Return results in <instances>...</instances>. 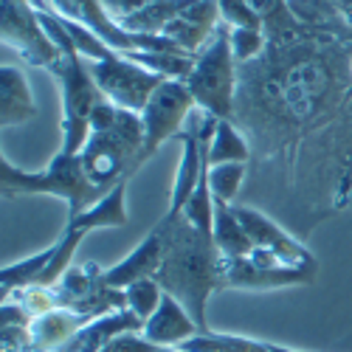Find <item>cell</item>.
<instances>
[{
    "label": "cell",
    "instance_id": "6da1fadb",
    "mask_svg": "<svg viewBox=\"0 0 352 352\" xmlns=\"http://www.w3.org/2000/svg\"><path fill=\"white\" fill-rule=\"evenodd\" d=\"M349 54L352 43L302 23L268 37L262 56L240 65L231 122L245 133L256 172L282 161L285 192L299 197L305 231L352 203Z\"/></svg>",
    "mask_w": 352,
    "mask_h": 352
},
{
    "label": "cell",
    "instance_id": "7a4b0ae2",
    "mask_svg": "<svg viewBox=\"0 0 352 352\" xmlns=\"http://www.w3.org/2000/svg\"><path fill=\"white\" fill-rule=\"evenodd\" d=\"M169 220L172 226H169L166 254L155 274V282L186 307V313L197 321L200 333L206 336L212 333L209 316H206L209 299H212V293L226 287L223 254L217 251L212 234L195 228L184 214L169 217Z\"/></svg>",
    "mask_w": 352,
    "mask_h": 352
},
{
    "label": "cell",
    "instance_id": "3957f363",
    "mask_svg": "<svg viewBox=\"0 0 352 352\" xmlns=\"http://www.w3.org/2000/svg\"><path fill=\"white\" fill-rule=\"evenodd\" d=\"M0 192H3L6 200L20 195L60 197L68 206V220L82 214L85 209L96 206L107 195L104 189L91 184V178L82 169V158L63 150L51 158V164L43 172H23L9 161V155H0Z\"/></svg>",
    "mask_w": 352,
    "mask_h": 352
},
{
    "label": "cell",
    "instance_id": "277c9868",
    "mask_svg": "<svg viewBox=\"0 0 352 352\" xmlns=\"http://www.w3.org/2000/svg\"><path fill=\"white\" fill-rule=\"evenodd\" d=\"M144 122L141 113L119 107L116 124L107 133H91L87 144L82 146V169L91 178L94 186L110 192L119 184L130 181L133 175L144 166Z\"/></svg>",
    "mask_w": 352,
    "mask_h": 352
},
{
    "label": "cell",
    "instance_id": "5b68a950",
    "mask_svg": "<svg viewBox=\"0 0 352 352\" xmlns=\"http://www.w3.org/2000/svg\"><path fill=\"white\" fill-rule=\"evenodd\" d=\"M184 82L200 110L217 116V119H234L240 65L231 54V25L220 23L212 43L195 56L192 74Z\"/></svg>",
    "mask_w": 352,
    "mask_h": 352
},
{
    "label": "cell",
    "instance_id": "8992f818",
    "mask_svg": "<svg viewBox=\"0 0 352 352\" xmlns=\"http://www.w3.org/2000/svg\"><path fill=\"white\" fill-rule=\"evenodd\" d=\"M234 214L243 223L245 234L251 237L254 248L245 259L259 262V265H282V268H318L316 256L305 248L302 240H296L293 234L276 223L268 212H262L251 203H234Z\"/></svg>",
    "mask_w": 352,
    "mask_h": 352
},
{
    "label": "cell",
    "instance_id": "52a82bcc",
    "mask_svg": "<svg viewBox=\"0 0 352 352\" xmlns=\"http://www.w3.org/2000/svg\"><path fill=\"white\" fill-rule=\"evenodd\" d=\"M0 37L3 48H14L23 63L51 71L63 51L45 34L34 0H0Z\"/></svg>",
    "mask_w": 352,
    "mask_h": 352
},
{
    "label": "cell",
    "instance_id": "ba28073f",
    "mask_svg": "<svg viewBox=\"0 0 352 352\" xmlns=\"http://www.w3.org/2000/svg\"><path fill=\"white\" fill-rule=\"evenodd\" d=\"M195 99L184 79H164L161 87L150 96L146 107L141 110L144 122V153L141 164L150 161L169 138H178L186 127L189 113L195 110Z\"/></svg>",
    "mask_w": 352,
    "mask_h": 352
},
{
    "label": "cell",
    "instance_id": "9c48e42d",
    "mask_svg": "<svg viewBox=\"0 0 352 352\" xmlns=\"http://www.w3.org/2000/svg\"><path fill=\"white\" fill-rule=\"evenodd\" d=\"M87 71H91V76L99 85V91L104 94V99H110L116 107H124L133 113H141L146 107V102H150V96L164 82V76L127 60V54H122V51H116L107 60L87 63Z\"/></svg>",
    "mask_w": 352,
    "mask_h": 352
},
{
    "label": "cell",
    "instance_id": "30bf717a",
    "mask_svg": "<svg viewBox=\"0 0 352 352\" xmlns=\"http://www.w3.org/2000/svg\"><path fill=\"white\" fill-rule=\"evenodd\" d=\"M48 3L60 17H68L79 25H85L87 32H94L96 37H102L113 51H122V54H133V51H181L172 40H166L161 34H135V32L122 28L107 14L102 0H48Z\"/></svg>",
    "mask_w": 352,
    "mask_h": 352
},
{
    "label": "cell",
    "instance_id": "8fae6325",
    "mask_svg": "<svg viewBox=\"0 0 352 352\" xmlns=\"http://www.w3.org/2000/svg\"><path fill=\"white\" fill-rule=\"evenodd\" d=\"M104 271L107 268H99L96 262H74L65 271V276L54 285L60 305L87 318L124 310L127 307L124 290L110 287L104 279Z\"/></svg>",
    "mask_w": 352,
    "mask_h": 352
},
{
    "label": "cell",
    "instance_id": "7c38bea8",
    "mask_svg": "<svg viewBox=\"0 0 352 352\" xmlns=\"http://www.w3.org/2000/svg\"><path fill=\"white\" fill-rule=\"evenodd\" d=\"M169 226L172 220L164 214V220L146 234V237L138 243V248L133 254H127L122 262H116L113 268L104 271V279L110 287L116 290H127L133 282L141 279H155L164 254H166V240H169Z\"/></svg>",
    "mask_w": 352,
    "mask_h": 352
},
{
    "label": "cell",
    "instance_id": "4fadbf2b",
    "mask_svg": "<svg viewBox=\"0 0 352 352\" xmlns=\"http://www.w3.org/2000/svg\"><path fill=\"white\" fill-rule=\"evenodd\" d=\"M318 268H282V265H259L251 259H223L226 287L237 290H276L313 282Z\"/></svg>",
    "mask_w": 352,
    "mask_h": 352
},
{
    "label": "cell",
    "instance_id": "5bb4252c",
    "mask_svg": "<svg viewBox=\"0 0 352 352\" xmlns=\"http://www.w3.org/2000/svg\"><path fill=\"white\" fill-rule=\"evenodd\" d=\"M220 23H223V17H220V9H217V0H195L189 9H184L172 23H166L161 37L172 40L184 54L197 56L212 43Z\"/></svg>",
    "mask_w": 352,
    "mask_h": 352
},
{
    "label": "cell",
    "instance_id": "9a60e30c",
    "mask_svg": "<svg viewBox=\"0 0 352 352\" xmlns=\"http://www.w3.org/2000/svg\"><path fill=\"white\" fill-rule=\"evenodd\" d=\"M141 336L161 346V349H178L181 344H186L189 338L195 336H203L200 327H197V321L186 313V307L169 296V293H164V299H161V307L144 321V330Z\"/></svg>",
    "mask_w": 352,
    "mask_h": 352
},
{
    "label": "cell",
    "instance_id": "2e32d148",
    "mask_svg": "<svg viewBox=\"0 0 352 352\" xmlns=\"http://www.w3.org/2000/svg\"><path fill=\"white\" fill-rule=\"evenodd\" d=\"M144 324L133 310H116L107 316H99L87 324L60 349V352H102L104 346H110L116 338H122L127 333H141Z\"/></svg>",
    "mask_w": 352,
    "mask_h": 352
},
{
    "label": "cell",
    "instance_id": "e0dca14e",
    "mask_svg": "<svg viewBox=\"0 0 352 352\" xmlns=\"http://www.w3.org/2000/svg\"><path fill=\"white\" fill-rule=\"evenodd\" d=\"M34 116L37 104L23 68L3 63V68H0V124H3V130H12L32 122Z\"/></svg>",
    "mask_w": 352,
    "mask_h": 352
},
{
    "label": "cell",
    "instance_id": "ac0fdd59",
    "mask_svg": "<svg viewBox=\"0 0 352 352\" xmlns=\"http://www.w3.org/2000/svg\"><path fill=\"white\" fill-rule=\"evenodd\" d=\"M127 184H119L116 189H110L96 206L91 209H85L82 214L71 217L68 226L74 228H82L85 234H91V231H99V228H119V226H127Z\"/></svg>",
    "mask_w": 352,
    "mask_h": 352
},
{
    "label": "cell",
    "instance_id": "d6986e66",
    "mask_svg": "<svg viewBox=\"0 0 352 352\" xmlns=\"http://www.w3.org/2000/svg\"><path fill=\"white\" fill-rule=\"evenodd\" d=\"M181 352H302V349H290L274 341H262V338H245V336H228V333H206V336H195L186 344L178 346Z\"/></svg>",
    "mask_w": 352,
    "mask_h": 352
},
{
    "label": "cell",
    "instance_id": "ffe728a7",
    "mask_svg": "<svg viewBox=\"0 0 352 352\" xmlns=\"http://www.w3.org/2000/svg\"><path fill=\"white\" fill-rule=\"evenodd\" d=\"M214 245L217 251L223 254V259H245L254 248L251 237L245 234L243 223L237 220V214H234L231 206H223V203H217L214 209Z\"/></svg>",
    "mask_w": 352,
    "mask_h": 352
},
{
    "label": "cell",
    "instance_id": "44dd1931",
    "mask_svg": "<svg viewBox=\"0 0 352 352\" xmlns=\"http://www.w3.org/2000/svg\"><path fill=\"white\" fill-rule=\"evenodd\" d=\"M195 0H155V3H150L146 9L119 20V25L127 28V32H135V34H161L166 28V23H172Z\"/></svg>",
    "mask_w": 352,
    "mask_h": 352
},
{
    "label": "cell",
    "instance_id": "7402d4cb",
    "mask_svg": "<svg viewBox=\"0 0 352 352\" xmlns=\"http://www.w3.org/2000/svg\"><path fill=\"white\" fill-rule=\"evenodd\" d=\"M209 164L212 166H217V164H251V144L231 119H220V124L214 130Z\"/></svg>",
    "mask_w": 352,
    "mask_h": 352
},
{
    "label": "cell",
    "instance_id": "603a6c76",
    "mask_svg": "<svg viewBox=\"0 0 352 352\" xmlns=\"http://www.w3.org/2000/svg\"><path fill=\"white\" fill-rule=\"evenodd\" d=\"M54 243L32 256H25V259H17V262H9V265H3V271H0V290L3 293H12V290H20V287H28V285H40L45 268H48V262L54 259Z\"/></svg>",
    "mask_w": 352,
    "mask_h": 352
},
{
    "label": "cell",
    "instance_id": "cb8c5ba5",
    "mask_svg": "<svg viewBox=\"0 0 352 352\" xmlns=\"http://www.w3.org/2000/svg\"><path fill=\"white\" fill-rule=\"evenodd\" d=\"M248 175V164H217L209 169V189L214 195V203L234 206L243 184Z\"/></svg>",
    "mask_w": 352,
    "mask_h": 352
},
{
    "label": "cell",
    "instance_id": "d4e9b609",
    "mask_svg": "<svg viewBox=\"0 0 352 352\" xmlns=\"http://www.w3.org/2000/svg\"><path fill=\"white\" fill-rule=\"evenodd\" d=\"M212 169V166H209ZM214 209H217V203H214V195H212V189H209V172L200 178V186L195 189V195L186 200V206H184V217L195 226V228H200V231H206V234H212L214 231Z\"/></svg>",
    "mask_w": 352,
    "mask_h": 352
},
{
    "label": "cell",
    "instance_id": "484cf974",
    "mask_svg": "<svg viewBox=\"0 0 352 352\" xmlns=\"http://www.w3.org/2000/svg\"><path fill=\"white\" fill-rule=\"evenodd\" d=\"M164 293H166V290H164L155 279L133 282V285L124 290V296H127V310H133V313L141 318V324H144V321L161 307Z\"/></svg>",
    "mask_w": 352,
    "mask_h": 352
},
{
    "label": "cell",
    "instance_id": "4316f807",
    "mask_svg": "<svg viewBox=\"0 0 352 352\" xmlns=\"http://www.w3.org/2000/svg\"><path fill=\"white\" fill-rule=\"evenodd\" d=\"M268 48V37L262 28H231V54L237 65L254 63Z\"/></svg>",
    "mask_w": 352,
    "mask_h": 352
},
{
    "label": "cell",
    "instance_id": "83f0119b",
    "mask_svg": "<svg viewBox=\"0 0 352 352\" xmlns=\"http://www.w3.org/2000/svg\"><path fill=\"white\" fill-rule=\"evenodd\" d=\"M217 9L223 23L231 28H262V17L248 0H217Z\"/></svg>",
    "mask_w": 352,
    "mask_h": 352
},
{
    "label": "cell",
    "instance_id": "f1b7e54d",
    "mask_svg": "<svg viewBox=\"0 0 352 352\" xmlns=\"http://www.w3.org/2000/svg\"><path fill=\"white\" fill-rule=\"evenodd\" d=\"M102 352H181V349H161L146 341L141 333H127L122 338H116L110 346H104Z\"/></svg>",
    "mask_w": 352,
    "mask_h": 352
},
{
    "label": "cell",
    "instance_id": "f546056e",
    "mask_svg": "<svg viewBox=\"0 0 352 352\" xmlns=\"http://www.w3.org/2000/svg\"><path fill=\"white\" fill-rule=\"evenodd\" d=\"M102 3H104V9H107V14L116 20V17H119L122 14V9H124V3H127V0H102Z\"/></svg>",
    "mask_w": 352,
    "mask_h": 352
},
{
    "label": "cell",
    "instance_id": "4dcf8cb0",
    "mask_svg": "<svg viewBox=\"0 0 352 352\" xmlns=\"http://www.w3.org/2000/svg\"><path fill=\"white\" fill-rule=\"evenodd\" d=\"M349 71H352V54H349Z\"/></svg>",
    "mask_w": 352,
    "mask_h": 352
}]
</instances>
